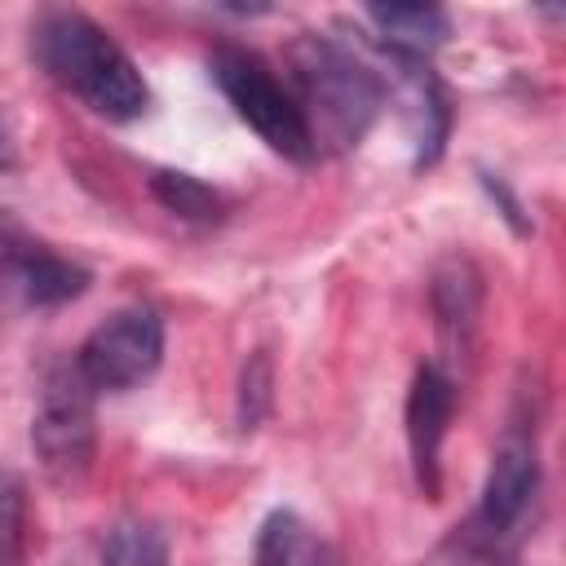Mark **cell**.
Instances as JSON below:
<instances>
[{"label": "cell", "instance_id": "cell-17", "mask_svg": "<svg viewBox=\"0 0 566 566\" xmlns=\"http://www.w3.org/2000/svg\"><path fill=\"white\" fill-rule=\"evenodd\" d=\"M0 164H9V142H4V133H0Z\"/></svg>", "mask_w": 566, "mask_h": 566}, {"label": "cell", "instance_id": "cell-15", "mask_svg": "<svg viewBox=\"0 0 566 566\" xmlns=\"http://www.w3.org/2000/svg\"><path fill=\"white\" fill-rule=\"evenodd\" d=\"M27 553V486L0 464V566H22Z\"/></svg>", "mask_w": 566, "mask_h": 566}, {"label": "cell", "instance_id": "cell-10", "mask_svg": "<svg viewBox=\"0 0 566 566\" xmlns=\"http://www.w3.org/2000/svg\"><path fill=\"white\" fill-rule=\"evenodd\" d=\"M367 18L376 22V31L394 57L424 62V53L451 35V22L438 4H367Z\"/></svg>", "mask_w": 566, "mask_h": 566}, {"label": "cell", "instance_id": "cell-16", "mask_svg": "<svg viewBox=\"0 0 566 566\" xmlns=\"http://www.w3.org/2000/svg\"><path fill=\"white\" fill-rule=\"evenodd\" d=\"M270 398H274V367H270V354L256 349L239 376V429H256L261 416L270 411Z\"/></svg>", "mask_w": 566, "mask_h": 566}, {"label": "cell", "instance_id": "cell-12", "mask_svg": "<svg viewBox=\"0 0 566 566\" xmlns=\"http://www.w3.org/2000/svg\"><path fill=\"white\" fill-rule=\"evenodd\" d=\"M407 75V97H411V128H416V168L433 164L442 155V142H447V93L442 84L433 80V71L420 62V57H394Z\"/></svg>", "mask_w": 566, "mask_h": 566}, {"label": "cell", "instance_id": "cell-9", "mask_svg": "<svg viewBox=\"0 0 566 566\" xmlns=\"http://www.w3.org/2000/svg\"><path fill=\"white\" fill-rule=\"evenodd\" d=\"M433 314H438V340L447 345V358H469L482 314V279L469 261H447L433 274Z\"/></svg>", "mask_w": 566, "mask_h": 566}, {"label": "cell", "instance_id": "cell-5", "mask_svg": "<svg viewBox=\"0 0 566 566\" xmlns=\"http://www.w3.org/2000/svg\"><path fill=\"white\" fill-rule=\"evenodd\" d=\"M164 358V323L155 310L146 305H128V310H115L111 318H102L80 354H75V367L80 376L102 394V389H133L142 385Z\"/></svg>", "mask_w": 566, "mask_h": 566}, {"label": "cell", "instance_id": "cell-2", "mask_svg": "<svg viewBox=\"0 0 566 566\" xmlns=\"http://www.w3.org/2000/svg\"><path fill=\"white\" fill-rule=\"evenodd\" d=\"M287 66H292V102L305 119L314 155L358 146L385 106L380 75L327 35H301L287 53Z\"/></svg>", "mask_w": 566, "mask_h": 566}, {"label": "cell", "instance_id": "cell-7", "mask_svg": "<svg viewBox=\"0 0 566 566\" xmlns=\"http://www.w3.org/2000/svg\"><path fill=\"white\" fill-rule=\"evenodd\" d=\"M88 287V270L40 243H9L0 252V301L9 310H53Z\"/></svg>", "mask_w": 566, "mask_h": 566}, {"label": "cell", "instance_id": "cell-6", "mask_svg": "<svg viewBox=\"0 0 566 566\" xmlns=\"http://www.w3.org/2000/svg\"><path fill=\"white\" fill-rule=\"evenodd\" d=\"M539 491V460H535V442L526 433H504V442L491 455L486 469V486H482V504L469 517V531L478 539H486L495 553L504 548V539L522 526V517L531 513Z\"/></svg>", "mask_w": 566, "mask_h": 566}, {"label": "cell", "instance_id": "cell-8", "mask_svg": "<svg viewBox=\"0 0 566 566\" xmlns=\"http://www.w3.org/2000/svg\"><path fill=\"white\" fill-rule=\"evenodd\" d=\"M451 416H455V380L438 363H424L411 376V389H407V447H411L416 482L429 500H438V486H442L438 451H442Z\"/></svg>", "mask_w": 566, "mask_h": 566}, {"label": "cell", "instance_id": "cell-4", "mask_svg": "<svg viewBox=\"0 0 566 566\" xmlns=\"http://www.w3.org/2000/svg\"><path fill=\"white\" fill-rule=\"evenodd\" d=\"M208 71L217 80V88L226 93V102L234 106V115L283 159L292 164H310L314 146L305 133V119L292 102V88L279 84V75L270 71V62L252 49L239 44H217L208 57Z\"/></svg>", "mask_w": 566, "mask_h": 566}, {"label": "cell", "instance_id": "cell-14", "mask_svg": "<svg viewBox=\"0 0 566 566\" xmlns=\"http://www.w3.org/2000/svg\"><path fill=\"white\" fill-rule=\"evenodd\" d=\"M150 190H155V199L168 212L190 217V221H212L221 212V199L199 177H190V172H155L150 177Z\"/></svg>", "mask_w": 566, "mask_h": 566}, {"label": "cell", "instance_id": "cell-3", "mask_svg": "<svg viewBox=\"0 0 566 566\" xmlns=\"http://www.w3.org/2000/svg\"><path fill=\"white\" fill-rule=\"evenodd\" d=\"M97 389L80 376L75 363H57L44 376L40 407L31 420V447L44 469V478L57 491H75L97 455Z\"/></svg>", "mask_w": 566, "mask_h": 566}, {"label": "cell", "instance_id": "cell-1", "mask_svg": "<svg viewBox=\"0 0 566 566\" xmlns=\"http://www.w3.org/2000/svg\"><path fill=\"white\" fill-rule=\"evenodd\" d=\"M31 49L49 80L75 93L102 119H137L150 102L133 57L80 9H49L31 31Z\"/></svg>", "mask_w": 566, "mask_h": 566}, {"label": "cell", "instance_id": "cell-11", "mask_svg": "<svg viewBox=\"0 0 566 566\" xmlns=\"http://www.w3.org/2000/svg\"><path fill=\"white\" fill-rule=\"evenodd\" d=\"M256 566H336V557L305 517L274 509L256 531Z\"/></svg>", "mask_w": 566, "mask_h": 566}, {"label": "cell", "instance_id": "cell-13", "mask_svg": "<svg viewBox=\"0 0 566 566\" xmlns=\"http://www.w3.org/2000/svg\"><path fill=\"white\" fill-rule=\"evenodd\" d=\"M102 566H168V535L150 517H124L102 544Z\"/></svg>", "mask_w": 566, "mask_h": 566}]
</instances>
